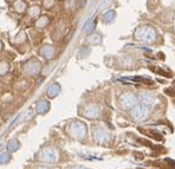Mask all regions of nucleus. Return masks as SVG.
I'll return each instance as SVG.
<instances>
[{"mask_svg": "<svg viewBox=\"0 0 175 169\" xmlns=\"http://www.w3.org/2000/svg\"><path fill=\"white\" fill-rule=\"evenodd\" d=\"M156 38H157V35H156L155 28L148 25L141 26L135 31V39H137L142 43L153 44L156 40Z\"/></svg>", "mask_w": 175, "mask_h": 169, "instance_id": "obj_1", "label": "nucleus"}, {"mask_svg": "<svg viewBox=\"0 0 175 169\" xmlns=\"http://www.w3.org/2000/svg\"><path fill=\"white\" fill-rule=\"evenodd\" d=\"M38 160L39 162H43V163H49V164L56 163L58 160V151L52 147H48L41 150V153L38 156Z\"/></svg>", "mask_w": 175, "mask_h": 169, "instance_id": "obj_2", "label": "nucleus"}, {"mask_svg": "<svg viewBox=\"0 0 175 169\" xmlns=\"http://www.w3.org/2000/svg\"><path fill=\"white\" fill-rule=\"evenodd\" d=\"M70 134L74 137L81 140L87 135V127L82 122H75L70 125Z\"/></svg>", "mask_w": 175, "mask_h": 169, "instance_id": "obj_3", "label": "nucleus"}, {"mask_svg": "<svg viewBox=\"0 0 175 169\" xmlns=\"http://www.w3.org/2000/svg\"><path fill=\"white\" fill-rule=\"evenodd\" d=\"M148 108L144 105H135L133 111H131V117L135 121H143L148 117Z\"/></svg>", "mask_w": 175, "mask_h": 169, "instance_id": "obj_4", "label": "nucleus"}, {"mask_svg": "<svg viewBox=\"0 0 175 169\" xmlns=\"http://www.w3.org/2000/svg\"><path fill=\"white\" fill-rule=\"evenodd\" d=\"M137 98L134 96L133 94H124L123 96L120 98V103H121V108L128 110V109L134 108L136 105Z\"/></svg>", "mask_w": 175, "mask_h": 169, "instance_id": "obj_5", "label": "nucleus"}, {"mask_svg": "<svg viewBox=\"0 0 175 169\" xmlns=\"http://www.w3.org/2000/svg\"><path fill=\"white\" fill-rule=\"evenodd\" d=\"M83 115L88 118H97L100 116V108L97 105H94V104L88 105L83 111Z\"/></svg>", "mask_w": 175, "mask_h": 169, "instance_id": "obj_6", "label": "nucleus"}, {"mask_svg": "<svg viewBox=\"0 0 175 169\" xmlns=\"http://www.w3.org/2000/svg\"><path fill=\"white\" fill-rule=\"evenodd\" d=\"M140 101H141V103H142V105H144V107H151L153 105V103H154V101H155V97L153 94H150V92H142L141 95H140Z\"/></svg>", "mask_w": 175, "mask_h": 169, "instance_id": "obj_7", "label": "nucleus"}, {"mask_svg": "<svg viewBox=\"0 0 175 169\" xmlns=\"http://www.w3.org/2000/svg\"><path fill=\"white\" fill-rule=\"evenodd\" d=\"M39 69H40V64H39V61H31L25 66V72L28 73V75H36V73L39 72Z\"/></svg>", "mask_w": 175, "mask_h": 169, "instance_id": "obj_8", "label": "nucleus"}, {"mask_svg": "<svg viewBox=\"0 0 175 169\" xmlns=\"http://www.w3.org/2000/svg\"><path fill=\"white\" fill-rule=\"evenodd\" d=\"M94 138L98 142V143H103L105 141H108V135L105 134V131L101 128H97L96 130H94Z\"/></svg>", "mask_w": 175, "mask_h": 169, "instance_id": "obj_9", "label": "nucleus"}, {"mask_svg": "<svg viewBox=\"0 0 175 169\" xmlns=\"http://www.w3.org/2000/svg\"><path fill=\"white\" fill-rule=\"evenodd\" d=\"M49 110V102L48 101H40L37 104V111L39 114H44Z\"/></svg>", "mask_w": 175, "mask_h": 169, "instance_id": "obj_10", "label": "nucleus"}, {"mask_svg": "<svg viewBox=\"0 0 175 169\" xmlns=\"http://www.w3.org/2000/svg\"><path fill=\"white\" fill-rule=\"evenodd\" d=\"M59 91H61L59 85H58V84H52L50 88L48 89V91H46V92H48V95H49L50 97H54L57 94H58V92H59Z\"/></svg>", "mask_w": 175, "mask_h": 169, "instance_id": "obj_11", "label": "nucleus"}, {"mask_svg": "<svg viewBox=\"0 0 175 169\" xmlns=\"http://www.w3.org/2000/svg\"><path fill=\"white\" fill-rule=\"evenodd\" d=\"M115 15H116V13H115V11H113V10L105 12L103 14V22H104V23H110V22H113Z\"/></svg>", "mask_w": 175, "mask_h": 169, "instance_id": "obj_12", "label": "nucleus"}, {"mask_svg": "<svg viewBox=\"0 0 175 169\" xmlns=\"http://www.w3.org/2000/svg\"><path fill=\"white\" fill-rule=\"evenodd\" d=\"M41 55L45 56V58H51L53 56V48L51 46H45L41 50Z\"/></svg>", "mask_w": 175, "mask_h": 169, "instance_id": "obj_13", "label": "nucleus"}, {"mask_svg": "<svg viewBox=\"0 0 175 169\" xmlns=\"http://www.w3.org/2000/svg\"><path fill=\"white\" fill-rule=\"evenodd\" d=\"M18 147H19L18 141H11V142L8 143V150H10V151H15V150L18 149Z\"/></svg>", "mask_w": 175, "mask_h": 169, "instance_id": "obj_14", "label": "nucleus"}, {"mask_svg": "<svg viewBox=\"0 0 175 169\" xmlns=\"http://www.w3.org/2000/svg\"><path fill=\"white\" fill-rule=\"evenodd\" d=\"M89 41L92 43V44H98V43L101 41V36L100 35H96V36L91 37V38L89 39Z\"/></svg>", "mask_w": 175, "mask_h": 169, "instance_id": "obj_15", "label": "nucleus"}, {"mask_svg": "<svg viewBox=\"0 0 175 169\" xmlns=\"http://www.w3.org/2000/svg\"><path fill=\"white\" fill-rule=\"evenodd\" d=\"M7 161H10V156H8V154H1V155H0V163H1V164L6 163Z\"/></svg>", "mask_w": 175, "mask_h": 169, "instance_id": "obj_16", "label": "nucleus"}, {"mask_svg": "<svg viewBox=\"0 0 175 169\" xmlns=\"http://www.w3.org/2000/svg\"><path fill=\"white\" fill-rule=\"evenodd\" d=\"M43 20L40 22V23H37V26H39V27H44L45 25L49 23V20H48V18L46 17H44V18H41Z\"/></svg>", "mask_w": 175, "mask_h": 169, "instance_id": "obj_17", "label": "nucleus"}, {"mask_svg": "<svg viewBox=\"0 0 175 169\" xmlns=\"http://www.w3.org/2000/svg\"><path fill=\"white\" fill-rule=\"evenodd\" d=\"M109 4H110V0H103L102 4H101V6L98 7V10H103V8H105L107 6H109Z\"/></svg>", "mask_w": 175, "mask_h": 169, "instance_id": "obj_18", "label": "nucleus"}, {"mask_svg": "<svg viewBox=\"0 0 175 169\" xmlns=\"http://www.w3.org/2000/svg\"><path fill=\"white\" fill-rule=\"evenodd\" d=\"M38 13H39V7H37V6L31 7V11H30V14H31V15H36Z\"/></svg>", "mask_w": 175, "mask_h": 169, "instance_id": "obj_19", "label": "nucleus"}, {"mask_svg": "<svg viewBox=\"0 0 175 169\" xmlns=\"http://www.w3.org/2000/svg\"><path fill=\"white\" fill-rule=\"evenodd\" d=\"M164 94H168V95H170V96H174L175 91L173 89H166V90H164Z\"/></svg>", "mask_w": 175, "mask_h": 169, "instance_id": "obj_20", "label": "nucleus"}, {"mask_svg": "<svg viewBox=\"0 0 175 169\" xmlns=\"http://www.w3.org/2000/svg\"><path fill=\"white\" fill-rule=\"evenodd\" d=\"M44 5H45L46 7H51V6L53 5V0H45V1H44Z\"/></svg>", "mask_w": 175, "mask_h": 169, "instance_id": "obj_21", "label": "nucleus"}, {"mask_svg": "<svg viewBox=\"0 0 175 169\" xmlns=\"http://www.w3.org/2000/svg\"><path fill=\"white\" fill-rule=\"evenodd\" d=\"M159 56H160V58H161V59H164V57H163V53H161V52H160V53H159Z\"/></svg>", "mask_w": 175, "mask_h": 169, "instance_id": "obj_22", "label": "nucleus"}, {"mask_svg": "<svg viewBox=\"0 0 175 169\" xmlns=\"http://www.w3.org/2000/svg\"><path fill=\"white\" fill-rule=\"evenodd\" d=\"M37 169H48V168H44V167H39V168H37Z\"/></svg>", "mask_w": 175, "mask_h": 169, "instance_id": "obj_23", "label": "nucleus"}, {"mask_svg": "<svg viewBox=\"0 0 175 169\" xmlns=\"http://www.w3.org/2000/svg\"><path fill=\"white\" fill-rule=\"evenodd\" d=\"M72 169H84V168H79V167H77V168H72Z\"/></svg>", "mask_w": 175, "mask_h": 169, "instance_id": "obj_24", "label": "nucleus"}, {"mask_svg": "<svg viewBox=\"0 0 175 169\" xmlns=\"http://www.w3.org/2000/svg\"><path fill=\"white\" fill-rule=\"evenodd\" d=\"M1 46H2V44H1V41H0V50H1Z\"/></svg>", "mask_w": 175, "mask_h": 169, "instance_id": "obj_25", "label": "nucleus"}, {"mask_svg": "<svg viewBox=\"0 0 175 169\" xmlns=\"http://www.w3.org/2000/svg\"><path fill=\"white\" fill-rule=\"evenodd\" d=\"M173 84H174V88H175V81H174V82H173Z\"/></svg>", "mask_w": 175, "mask_h": 169, "instance_id": "obj_26", "label": "nucleus"}]
</instances>
